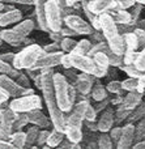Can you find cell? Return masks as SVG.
<instances>
[{
  "label": "cell",
  "instance_id": "obj_48",
  "mask_svg": "<svg viewBox=\"0 0 145 149\" xmlns=\"http://www.w3.org/2000/svg\"><path fill=\"white\" fill-rule=\"evenodd\" d=\"M132 8H133V12L131 13V16H132V20L136 21L137 20V17H139V15H140L141 9H143V5L141 4H135Z\"/></svg>",
  "mask_w": 145,
  "mask_h": 149
},
{
  "label": "cell",
  "instance_id": "obj_52",
  "mask_svg": "<svg viewBox=\"0 0 145 149\" xmlns=\"http://www.w3.org/2000/svg\"><path fill=\"white\" fill-rule=\"evenodd\" d=\"M62 65L65 68V70H68V68H72V65H71V60H69V55L65 52L64 56H63L62 59Z\"/></svg>",
  "mask_w": 145,
  "mask_h": 149
},
{
  "label": "cell",
  "instance_id": "obj_23",
  "mask_svg": "<svg viewBox=\"0 0 145 149\" xmlns=\"http://www.w3.org/2000/svg\"><path fill=\"white\" fill-rule=\"evenodd\" d=\"M34 28H37V25H35V21L31 20V18L21 20L20 22H17L15 26H13V29H16L18 33L22 34V36H25V37H28L29 34L34 30Z\"/></svg>",
  "mask_w": 145,
  "mask_h": 149
},
{
  "label": "cell",
  "instance_id": "obj_40",
  "mask_svg": "<svg viewBox=\"0 0 145 149\" xmlns=\"http://www.w3.org/2000/svg\"><path fill=\"white\" fill-rule=\"evenodd\" d=\"M135 65L140 71L145 72V47L140 49V52L137 54V58H136V60H135Z\"/></svg>",
  "mask_w": 145,
  "mask_h": 149
},
{
  "label": "cell",
  "instance_id": "obj_18",
  "mask_svg": "<svg viewBox=\"0 0 145 149\" xmlns=\"http://www.w3.org/2000/svg\"><path fill=\"white\" fill-rule=\"evenodd\" d=\"M21 20H22V13L21 10L15 9V8L0 13V26L1 28L10 25V24H17Z\"/></svg>",
  "mask_w": 145,
  "mask_h": 149
},
{
  "label": "cell",
  "instance_id": "obj_14",
  "mask_svg": "<svg viewBox=\"0 0 145 149\" xmlns=\"http://www.w3.org/2000/svg\"><path fill=\"white\" fill-rule=\"evenodd\" d=\"M0 37L3 38L4 42L12 45V46H20V45L26 42V37L20 34L13 28L12 29H3V30L0 31Z\"/></svg>",
  "mask_w": 145,
  "mask_h": 149
},
{
  "label": "cell",
  "instance_id": "obj_60",
  "mask_svg": "<svg viewBox=\"0 0 145 149\" xmlns=\"http://www.w3.org/2000/svg\"><path fill=\"white\" fill-rule=\"evenodd\" d=\"M3 42H4V41H3V38H1V37H0V46H1V43H3Z\"/></svg>",
  "mask_w": 145,
  "mask_h": 149
},
{
  "label": "cell",
  "instance_id": "obj_30",
  "mask_svg": "<svg viewBox=\"0 0 145 149\" xmlns=\"http://www.w3.org/2000/svg\"><path fill=\"white\" fill-rule=\"evenodd\" d=\"M111 16H112V18L115 20V22H117V24H123V25H127V24H130L131 21H132V16H131L126 9L117 10V12L112 13Z\"/></svg>",
  "mask_w": 145,
  "mask_h": 149
},
{
  "label": "cell",
  "instance_id": "obj_50",
  "mask_svg": "<svg viewBox=\"0 0 145 149\" xmlns=\"http://www.w3.org/2000/svg\"><path fill=\"white\" fill-rule=\"evenodd\" d=\"M107 105H109V100H103V101H98L97 102V106H94L96 107V110H97V113L98 111H101V110H105V109L107 107Z\"/></svg>",
  "mask_w": 145,
  "mask_h": 149
},
{
  "label": "cell",
  "instance_id": "obj_21",
  "mask_svg": "<svg viewBox=\"0 0 145 149\" xmlns=\"http://www.w3.org/2000/svg\"><path fill=\"white\" fill-rule=\"evenodd\" d=\"M141 102V92L139 90H133V92H128V94L124 97L122 105L124 107L130 109V110H133L135 107H137Z\"/></svg>",
  "mask_w": 145,
  "mask_h": 149
},
{
  "label": "cell",
  "instance_id": "obj_42",
  "mask_svg": "<svg viewBox=\"0 0 145 149\" xmlns=\"http://www.w3.org/2000/svg\"><path fill=\"white\" fill-rule=\"evenodd\" d=\"M49 135H50V131H47V130L39 131L38 139H37V145H38V147H43V145H46L47 139H49Z\"/></svg>",
  "mask_w": 145,
  "mask_h": 149
},
{
  "label": "cell",
  "instance_id": "obj_38",
  "mask_svg": "<svg viewBox=\"0 0 145 149\" xmlns=\"http://www.w3.org/2000/svg\"><path fill=\"white\" fill-rule=\"evenodd\" d=\"M122 70L124 71V72L127 73L130 77H135V79H140V76L144 73L143 71L139 70L135 64H126L124 67L122 65Z\"/></svg>",
  "mask_w": 145,
  "mask_h": 149
},
{
  "label": "cell",
  "instance_id": "obj_57",
  "mask_svg": "<svg viewBox=\"0 0 145 149\" xmlns=\"http://www.w3.org/2000/svg\"><path fill=\"white\" fill-rule=\"evenodd\" d=\"M133 148H135V149H145V140L136 143V144L133 145Z\"/></svg>",
  "mask_w": 145,
  "mask_h": 149
},
{
  "label": "cell",
  "instance_id": "obj_56",
  "mask_svg": "<svg viewBox=\"0 0 145 149\" xmlns=\"http://www.w3.org/2000/svg\"><path fill=\"white\" fill-rule=\"evenodd\" d=\"M139 82H140V89H139V92L143 93L144 92V88H145V72L140 76V79H139Z\"/></svg>",
  "mask_w": 145,
  "mask_h": 149
},
{
  "label": "cell",
  "instance_id": "obj_46",
  "mask_svg": "<svg viewBox=\"0 0 145 149\" xmlns=\"http://www.w3.org/2000/svg\"><path fill=\"white\" fill-rule=\"evenodd\" d=\"M16 80H17L18 84L22 85L24 88H29V86H30V80H29V77L25 76V74L20 73L17 77H16Z\"/></svg>",
  "mask_w": 145,
  "mask_h": 149
},
{
  "label": "cell",
  "instance_id": "obj_26",
  "mask_svg": "<svg viewBox=\"0 0 145 149\" xmlns=\"http://www.w3.org/2000/svg\"><path fill=\"white\" fill-rule=\"evenodd\" d=\"M124 37V43H126V50L130 51H136L139 49V39L133 31H128V33L123 34Z\"/></svg>",
  "mask_w": 145,
  "mask_h": 149
},
{
  "label": "cell",
  "instance_id": "obj_12",
  "mask_svg": "<svg viewBox=\"0 0 145 149\" xmlns=\"http://www.w3.org/2000/svg\"><path fill=\"white\" fill-rule=\"evenodd\" d=\"M135 143V126L132 123H127L122 128V134L117 143V148L119 149H128Z\"/></svg>",
  "mask_w": 145,
  "mask_h": 149
},
{
  "label": "cell",
  "instance_id": "obj_6",
  "mask_svg": "<svg viewBox=\"0 0 145 149\" xmlns=\"http://www.w3.org/2000/svg\"><path fill=\"white\" fill-rule=\"evenodd\" d=\"M44 17L49 31H60L63 28L62 9L58 0H47L44 5Z\"/></svg>",
  "mask_w": 145,
  "mask_h": 149
},
{
  "label": "cell",
  "instance_id": "obj_2",
  "mask_svg": "<svg viewBox=\"0 0 145 149\" xmlns=\"http://www.w3.org/2000/svg\"><path fill=\"white\" fill-rule=\"evenodd\" d=\"M99 21H101V31L103 34L105 41L109 43L110 49L114 52L120 55H124L126 52V43L124 37L120 34L119 26L112 18V16L107 12H103L99 15Z\"/></svg>",
  "mask_w": 145,
  "mask_h": 149
},
{
  "label": "cell",
  "instance_id": "obj_54",
  "mask_svg": "<svg viewBox=\"0 0 145 149\" xmlns=\"http://www.w3.org/2000/svg\"><path fill=\"white\" fill-rule=\"evenodd\" d=\"M8 100H9V94L0 86V102H8Z\"/></svg>",
  "mask_w": 145,
  "mask_h": 149
},
{
  "label": "cell",
  "instance_id": "obj_20",
  "mask_svg": "<svg viewBox=\"0 0 145 149\" xmlns=\"http://www.w3.org/2000/svg\"><path fill=\"white\" fill-rule=\"evenodd\" d=\"M117 0H92L89 1V7L96 15H101L103 12H107L110 8H112V4Z\"/></svg>",
  "mask_w": 145,
  "mask_h": 149
},
{
  "label": "cell",
  "instance_id": "obj_17",
  "mask_svg": "<svg viewBox=\"0 0 145 149\" xmlns=\"http://www.w3.org/2000/svg\"><path fill=\"white\" fill-rule=\"evenodd\" d=\"M47 0H34V13L37 18V28L41 30L49 31L46 24V17H44V5Z\"/></svg>",
  "mask_w": 145,
  "mask_h": 149
},
{
  "label": "cell",
  "instance_id": "obj_41",
  "mask_svg": "<svg viewBox=\"0 0 145 149\" xmlns=\"http://www.w3.org/2000/svg\"><path fill=\"white\" fill-rule=\"evenodd\" d=\"M133 33L136 34L139 39V49H143L145 47V30L141 28H135L133 29Z\"/></svg>",
  "mask_w": 145,
  "mask_h": 149
},
{
  "label": "cell",
  "instance_id": "obj_34",
  "mask_svg": "<svg viewBox=\"0 0 145 149\" xmlns=\"http://www.w3.org/2000/svg\"><path fill=\"white\" fill-rule=\"evenodd\" d=\"M145 115V106L144 105H139L137 107H135L132 110V113L130 114V116H128L126 120H127V123H132V122H137L140 120L141 118Z\"/></svg>",
  "mask_w": 145,
  "mask_h": 149
},
{
  "label": "cell",
  "instance_id": "obj_29",
  "mask_svg": "<svg viewBox=\"0 0 145 149\" xmlns=\"http://www.w3.org/2000/svg\"><path fill=\"white\" fill-rule=\"evenodd\" d=\"M90 49H92V41H89V39H81V41H77L76 47L73 49L72 52L81 54V55H89Z\"/></svg>",
  "mask_w": 145,
  "mask_h": 149
},
{
  "label": "cell",
  "instance_id": "obj_45",
  "mask_svg": "<svg viewBox=\"0 0 145 149\" xmlns=\"http://www.w3.org/2000/svg\"><path fill=\"white\" fill-rule=\"evenodd\" d=\"M109 132H110V136H111L112 141L115 143V147H117V143L120 137V134H122V127H114V128H111Z\"/></svg>",
  "mask_w": 145,
  "mask_h": 149
},
{
  "label": "cell",
  "instance_id": "obj_51",
  "mask_svg": "<svg viewBox=\"0 0 145 149\" xmlns=\"http://www.w3.org/2000/svg\"><path fill=\"white\" fill-rule=\"evenodd\" d=\"M3 3H18V4H25V5H30L34 4V0H0Z\"/></svg>",
  "mask_w": 145,
  "mask_h": 149
},
{
  "label": "cell",
  "instance_id": "obj_58",
  "mask_svg": "<svg viewBox=\"0 0 145 149\" xmlns=\"http://www.w3.org/2000/svg\"><path fill=\"white\" fill-rule=\"evenodd\" d=\"M139 28H141V29H144V30H145V18L139 22Z\"/></svg>",
  "mask_w": 145,
  "mask_h": 149
},
{
  "label": "cell",
  "instance_id": "obj_24",
  "mask_svg": "<svg viewBox=\"0 0 145 149\" xmlns=\"http://www.w3.org/2000/svg\"><path fill=\"white\" fill-rule=\"evenodd\" d=\"M65 137L73 144H78L83 140V131L80 127H73V126H65Z\"/></svg>",
  "mask_w": 145,
  "mask_h": 149
},
{
  "label": "cell",
  "instance_id": "obj_27",
  "mask_svg": "<svg viewBox=\"0 0 145 149\" xmlns=\"http://www.w3.org/2000/svg\"><path fill=\"white\" fill-rule=\"evenodd\" d=\"M39 128H41V127L33 124V127H30V128L26 131V145H25V148H30V147H33L34 144H37V139H38L39 131H41Z\"/></svg>",
  "mask_w": 145,
  "mask_h": 149
},
{
  "label": "cell",
  "instance_id": "obj_15",
  "mask_svg": "<svg viewBox=\"0 0 145 149\" xmlns=\"http://www.w3.org/2000/svg\"><path fill=\"white\" fill-rule=\"evenodd\" d=\"M115 123V116H114V110L106 107L99 116L98 122H97V127H98L99 132H109L112 128V124Z\"/></svg>",
  "mask_w": 145,
  "mask_h": 149
},
{
  "label": "cell",
  "instance_id": "obj_4",
  "mask_svg": "<svg viewBox=\"0 0 145 149\" xmlns=\"http://www.w3.org/2000/svg\"><path fill=\"white\" fill-rule=\"evenodd\" d=\"M69 81L64 76V73H54V89L58 105L64 113H69L73 105L69 100Z\"/></svg>",
  "mask_w": 145,
  "mask_h": 149
},
{
  "label": "cell",
  "instance_id": "obj_10",
  "mask_svg": "<svg viewBox=\"0 0 145 149\" xmlns=\"http://www.w3.org/2000/svg\"><path fill=\"white\" fill-rule=\"evenodd\" d=\"M64 56V51L56 52H44L34 64L35 70H44V68H54L62 64V59Z\"/></svg>",
  "mask_w": 145,
  "mask_h": 149
},
{
  "label": "cell",
  "instance_id": "obj_7",
  "mask_svg": "<svg viewBox=\"0 0 145 149\" xmlns=\"http://www.w3.org/2000/svg\"><path fill=\"white\" fill-rule=\"evenodd\" d=\"M68 55H69V60H71L72 68H76V70H78L80 72L94 74V76H96L97 67H96V62H94L93 56H90V55L75 54V52H71V54H68Z\"/></svg>",
  "mask_w": 145,
  "mask_h": 149
},
{
  "label": "cell",
  "instance_id": "obj_13",
  "mask_svg": "<svg viewBox=\"0 0 145 149\" xmlns=\"http://www.w3.org/2000/svg\"><path fill=\"white\" fill-rule=\"evenodd\" d=\"M28 118H29V123L35 124V126L41 127V128H47V127L52 126V122L50 119V116L44 115L42 109H35L28 113Z\"/></svg>",
  "mask_w": 145,
  "mask_h": 149
},
{
  "label": "cell",
  "instance_id": "obj_49",
  "mask_svg": "<svg viewBox=\"0 0 145 149\" xmlns=\"http://www.w3.org/2000/svg\"><path fill=\"white\" fill-rule=\"evenodd\" d=\"M15 55L13 52H5V54H1L0 55V59L5 60V62L10 63V64H13V60H15Z\"/></svg>",
  "mask_w": 145,
  "mask_h": 149
},
{
  "label": "cell",
  "instance_id": "obj_61",
  "mask_svg": "<svg viewBox=\"0 0 145 149\" xmlns=\"http://www.w3.org/2000/svg\"><path fill=\"white\" fill-rule=\"evenodd\" d=\"M3 105H4V102H0V109H3V107H1Z\"/></svg>",
  "mask_w": 145,
  "mask_h": 149
},
{
  "label": "cell",
  "instance_id": "obj_25",
  "mask_svg": "<svg viewBox=\"0 0 145 149\" xmlns=\"http://www.w3.org/2000/svg\"><path fill=\"white\" fill-rule=\"evenodd\" d=\"M9 141L13 144V147L16 149H21V148H25L26 145V132H22L20 130V131H16L12 134V136H10Z\"/></svg>",
  "mask_w": 145,
  "mask_h": 149
},
{
  "label": "cell",
  "instance_id": "obj_39",
  "mask_svg": "<svg viewBox=\"0 0 145 149\" xmlns=\"http://www.w3.org/2000/svg\"><path fill=\"white\" fill-rule=\"evenodd\" d=\"M106 89H107V92L112 93V94H119L123 90L122 81H119V80H112V81H110L109 84H107Z\"/></svg>",
  "mask_w": 145,
  "mask_h": 149
},
{
  "label": "cell",
  "instance_id": "obj_31",
  "mask_svg": "<svg viewBox=\"0 0 145 149\" xmlns=\"http://www.w3.org/2000/svg\"><path fill=\"white\" fill-rule=\"evenodd\" d=\"M92 98H93L96 102H98V101H103L107 98V89L103 86V85H94L93 88H92Z\"/></svg>",
  "mask_w": 145,
  "mask_h": 149
},
{
  "label": "cell",
  "instance_id": "obj_32",
  "mask_svg": "<svg viewBox=\"0 0 145 149\" xmlns=\"http://www.w3.org/2000/svg\"><path fill=\"white\" fill-rule=\"evenodd\" d=\"M28 123H29L28 113H16V118H15V122H13V132L20 131Z\"/></svg>",
  "mask_w": 145,
  "mask_h": 149
},
{
  "label": "cell",
  "instance_id": "obj_62",
  "mask_svg": "<svg viewBox=\"0 0 145 149\" xmlns=\"http://www.w3.org/2000/svg\"><path fill=\"white\" fill-rule=\"evenodd\" d=\"M90 1H92V0H90Z\"/></svg>",
  "mask_w": 145,
  "mask_h": 149
},
{
  "label": "cell",
  "instance_id": "obj_36",
  "mask_svg": "<svg viewBox=\"0 0 145 149\" xmlns=\"http://www.w3.org/2000/svg\"><path fill=\"white\" fill-rule=\"evenodd\" d=\"M122 86H123V90H126V92H133V90L140 89V82H139V79L128 77L127 80L122 81Z\"/></svg>",
  "mask_w": 145,
  "mask_h": 149
},
{
  "label": "cell",
  "instance_id": "obj_33",
  "mask_svg": "<svg viewBox=\"0 0 145 149\" xmlns=\"http://www.w3.org/2000/svg\"><path fill=\"white\" fill-rule=\"evenodd\" d=\"M145 140V115L135 126V143Z\"/></svg>",
  "mask_w": 145,
  "mask_h": 149
},
{
  "label": "cell",
  "instance_id": "obj_28",
  "mask_svg": "<svg viewBox=\"0 0 145 149\" xmlns=\"http://www.w3.org/2000/svg\"><path fill=\"white\" fill-rule=\"evenodd\" d=\"M0 74H8L10 77H17L20 74V70L13 67V64L5 62V60L0 59Z\"/></svg>",
  "mask_w": 145,
  "mask_h": 149
},
{
  "label": "cell",
  "instance_id": "obj_9",
  "mask_svg": "<svg viewBox=\"0 0 145 149\" xmlns=\"http://www.w3.org/2000/svg\"><path fill=\"white\" fill-rule=\"evenodd\" d=\"M64 22L68 28L75 30L78 36H90V33L93 31L92 29L93 26L77 15H67L64 18Z\"/></svg>",
  "mask_w": 145,
  "mask_h": 149
},
{
  "label": "cell",
  "instance_id": "obj_19",
  "mask_svg": "<svg viewBox=\"0 0 145 149\" xmlns=\"http://www.w3.org/2000/svg\"><path fill=\"white\" fill-rule=\"evenodd\" d=\"M93 77H96L94 74H89V73H84L81 72V74L77 77L75 86L77 89V92H80L81 94H88L92 92V85H93Z\"/></svg>",
  "mask_w": 145,
  "mask_h": 149
},
{
  "label": "cell",
  "instance_id": "obj_22",
  "mask_svg": "<svg viewBox=\"0 0 145 149\" xmlns=\"http://www.w3.org/2000/svg\"><path fill=\"white\" fill-rule=\"evenodd\" d=\"M64 136L65 134L59 130L54 128L49 135V139H47V143L46 145H43V148H56V147H60V144L63 143L64 140Z\"/></svg>",
  "mask_w": 145,
  "mask_h": 149
},
{
  "label": "cell",
  "instance_id": "obj_37",
  "mask_svg": "<svg viewBox=\"0 0 145 149\" xmlns=\"http://www.w3.org/2000/svg\"><path fill=\"white\" fill-rule=\"evenodd\" d=\"M76 43H77V41H75L73 38H71V37H64V38L60 41V49H62V51L67 52V54H71V52L73 51V49L76 47Z\"/></svg>",
  "mask_w": 145,
  "mask_h": 149
},
{
  "label": "cell",
  "instance_id": "obj_1",
  "mask_svg": "<svg viewBox=\"0 0 145 149\" xmlns=\"http://www.w3.org/2000/svg\"><path fill=\"white\" fill-rule=\"evenodd\" d=\"M54 70L52 68H44L41 70V90L43 95V102L46 105L50 114V119L52 122V127L59 131L64 132L67 126V116L65 113L59 107L56 97H55L54 89Z\"/></svg>",
  "mask_w": 145,
  "mask_h": 149
},
{
  "label": "cell",
  "instance_id": "obj_3",
  "mask_svg": "<svg viewBox=\"0 0 145 149\" xmlns=\"http://www.w3.org/2000/svg\"><path fill=\"white\" fill-rule=\"evenodd\" d=\"M44 49L41 47L39 45L31 43L24 47L20 52L15 55V60H13V67L17 70H28V68H33L37 60L44 54Z\"/></svg>",
  "mask_w": 145,
  "mask_h": 149
},
{
  "label": "cell",
  "instance_id": "obj_59",
  "mask_svg": "<svg viewBox=\"0 0 145 149\" xmlns=\"http://www.w3.org/2000/svg\"><path fill=\"white\" fill-rule=\"evenodd\" d=\"M4 10H5V5L3 4V1H0V13L4 12Z\"/></svg>",
  "mask_w": 145,
  "mask_h": 149
},
{
  "label": "cell",
  "instance_id": "obj_47",
  "mask_svg": "<svg viewBox=\"0 0 145 149\" xmlns=\"http://www.w3.org/2000/svg\"><path fill=\"white\" fill-rule=\"evenodd\" d=\"M44 51L46 52H56V51H62V49H60V45H58L56 42L55 43H51V45H46V46L43 47Z\"/></svg>",
  "mask_w": 145,
  "mask_h": 149
},
{
  "label": "cell",
  "instance_id": "obj_44",
  "mask_svg": "<svg viewBox=\"0 0 145 149\" xmlns=\"http://www.w3.org/2000/svg\"><path fill=\"white\" fill-rule=\"evenodd\" d=\"M136 1L137 0H117V4L119 9H128V8H132Z\"/></svg>",
  "mask_w": 145,
  "mask_h": 149
},
{
  "label": "cell",
  "instance_id": "obj_35",
  "mask_svg": "<svg viewBox=\"0 0 145 149\" xmlns=\"http://www.w3.org/2000/svg\"><path fill=\"white\" fill-rule=\"evenodd\" d=\"M97 143H98V148H102V149H111L114 147V144H112V139L110 135H107L106 132H101V135H99L98 140H97Z\"/></svg>",
  "mask_w": 145,
  "mask_h": 149
},
{
  "label": "cell",
  "instance_id": "obj_8",
  "mask_svg": "<svg viewBox=\"0 0 145 149\" xmlns=\"http://www.w3.org/2000/svg\"><path fill=\"white\" fill-rule=\"evenodd\" d=\"M89 101H80L78 103L73 105L72 110L69 113L65 114L67 116V126H73V127H83V123L85 120L86 115V109H88Z\"/></svg>",
  "mask_w": 145,
  "mask_h": 149
},
{
  "label": "cell",
  "instance_id": "obj_55",
  "mask_svg": "<svg viewBox=\"0 0 145 149\" xmlns=\"http://www.w3.org/2000/svg\"><path fill=\"white\" fill-rule=\"evenodd\" d=\"M60 33H63L64 36H78L77 33H76L75 30H72L71 28H62V30H60Z\"/></svg>",
  "mask_w": 145,
  "mask_h": 149
},
{
  "label": "cell",
  "instance_id": "obj_53",
  "mask_svg": "<svg viewBox=\"0 0 145 149\" xmlns=\"http://www.w3.org/2000/svg\"><path fill=\"white\" fill-rule=\"evenodd\" d=\"M12 148H15V147H13V144L9 140L0 139V149H12Z\"/></svg>",
  "mask_w": 145,
  "mask_h": 149
},
{
  "label": "cell",
  "instance_id": "obj_5",
  "mask_svg": "<svg viewBox=\"0 0 145 149\" xmlns=\"http://www.w3.org/2000/svg\"><path fill=\"white\" fill-rule=\"evenodd\" d=\"M8 106L16 113H29L31 110L43 107V101L39 95L34 93V94L20 95V97L13 98Z\"/></svg>",
  "mask_w": 145,
  "mask_h": 149
},
{
  "label": "cell",
  "instance_id": "obj_16",
  "mask_svg": "<svg viewBox=\"0 0 145 149\" xmlns=\"http://www.w3.org/2000/svg\"><path fill=\"white\" fill-rule=\"evenodd\" d=\"M94 62H96V67H97V72L96 77H103L106 76L109 72V67H110V60L107 54L105 52H97L93 55Z\"/></svg>",
  "mask_w": 145,
  "mask_h": 149
},
{
  "label": "cell",
  "instance_id": "obj_11",
  "mask_svg": "<svg viewBox=\"0 0 145 149\" xmlns=\"http://www.w3.org/2000/svg\"><path fill=\"white\" fill-rule=\"evenodd\" d=\"M0 86L9 94V97H20L24 94L25 88L17 82L15 77H10L8 74H0Z\"/></svg>",
  "mask_w": 145,
  "mask_h": 149
},
{
  "label": "cell",
  "instance_id": "obj_43",
  "mask_svg": "<svg viewBox=\"0 0 145 149\" xmlns=\"http://www.w3.org/2000/svg\"><path fill=\"white\" fill-rule=\"evenodd\" d=\"M96 116H97V110H96V107H94V106H92V105H90V102H89L88 109H86L85 120H86V122H94Z\"/></svg>",
  "mask_w": 145,
  "mask_h": 149
}]
</instances>
